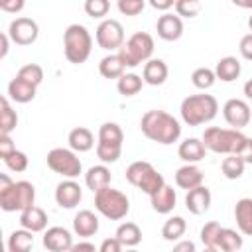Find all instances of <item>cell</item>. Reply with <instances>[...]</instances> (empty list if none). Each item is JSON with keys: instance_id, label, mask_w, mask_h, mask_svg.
Wrapping results in <instances>:
<instances>
[{"instance_id": "38", "label": "cell", "mask_w": 252, "mask_h": 252, "mask_svg": "<svg viewBox=\"0 0 252 252\" xmlns=\"http://www.w3.org/2000/svg\"><path fill=\"white\" fill-rule=\"evenodd\" d=\"M217 81V75H215V69H209V67H197L193 73H191V83L201 89V91H207L215 85Z\"/></svg>"}, {"instance_id": "55", "label": "cell", "mask_w": 252, "mask_h": 252, "mask_svg": "<svg viewBox=\"0 0 252 252\" xmlns=\"http://www.w3.org/2000/svg\"><path fill=\"white\" fill-rule=\"evenodd\" d=\"M248 28H250V32H252V16L248 18Z\"/></svg>"}, {"instance_id": "29", "label": "cell", "mask_w": 252, "mask_h": 252, "mask_svg": "<svg viewBox=\"0 0 252 252\" xmlns=\"http://www.w3.org/2000/svg\"><path fill=\"white\" fill-rule=\"evenodd\" d=\"M98 73L104 77V79H118L126 73V63L122 61L120 53H110V55H104L98 63Z\"/></svg>"}, {"instance_id": "18", "label": "cell", "mask_w": 252, "mask_h": 252, "mask_svg": "<svg viewBox=\"0 0 252 252\" xmlns=\"http://www.w3.org/2000/svg\"><path fill=\"white\" fill-rule=\"evenodd\" d=\"M35 93H37V85L30 83V81H26L18 75L8 83V98L18 102V104L32 102L35 98Z\"/></svg>"}, {"instance_id": "1", "label": "cell", "mask_w": 252, "mask_h": 252, "mask_svg": "<svg viewBox=\"0 0 252 252\" xmlns=\"http://www.w3.org/2000/svg\"><path fill=\"white\" fill-rule=\"evenodd\" d=\"M140 130L148 140L161 144V146H169V144L177 142L181 136L179 120L173 114H169L165 110H158V108L144 112V116L140 120Z\"/></svg>"}, {"instance_id": "32", "label": "cell", "mask_w": 252, "mask_h": 252, "mask_svg": "<svg viewBox=\"0 0 252 252\" xmlns=\"http://www.w3.org/2000/svg\"><path fill=\"white\" fill-rule=\"evenodd\" d=\"M33 234L28 228H18L8 236V250L10 252H28L33 246Z\"/></svg>"}, {"instance_id": "34", "label": "cell", "mask_w": 252, "mask_h": 252, "mask_svg": "<svg viewBox=\"0 0 252 252\" xmlns=\"http://www.w3.org/2000/svg\"><path fill=\"white\" fill-rule=\"evenodd\" d=\"M144 87V79L136 73H124L122 77L116 79V89L122 96H134L142 91Z\"/></svg>"}, {"instance_id": "14", "label": "cell", "mask_w": 252, "mask_h": 252, "mask_svg": "<svg viewBox=\"0 0 252 252\" xmlns=\"http://www.w3.org/2000/svg\"><path fill=\"white\" fill-rule=\"evenodd\" d=\"M83 199V189L75 179L65 177L55 187V203L61 209H75Z\"/></svg>"}, {"instance_id": "25", "label": "cell", "mask_w": 252, "mask_h": 252, "mask_svg": "<svg viewBox=\"0 0 252 252\" xmlns=\"http://www.w3.org/2000/svg\"><path fill=\"white\" fill-rule=\"evenodd\" d=\"M203 171L197 167V163H185L175 171V185L179 189H193L197 185H203Z\"/></svg>"}, {"instance_id": "27", "label": "cell", "mask_w": 252, "mask_h": 252, "mask_svg": "<svg viewBox=\"0 0 252 252\" xmlns=\"http://www.w3.org/2000/svg\"><path fill=\"white\" fill-rule=\"evenodd\" d=\"M67 142H69L71 150H75L77 154H85L94 148V134L85 126H77L69 132Z\"/></svg>"}, {"instance_id": "13", "label": "cell", "mask_w": 252, "mask_h": 252, "mask_svg": "<svg viewBox=\"0 0 252 252\" xmlns=\"http://www.w3.org/2000/svg\"><path fill=\"white\" fill-rule=\"evenodd\" d=\"M222 116H224V120H226V124L230 128H238V130L248 126L250 120H252L250 106L242 98H228L222 104Z\"/></svg>"}, {"instance_id": "49", "label": "cell", "mask_w": 252, "mask_h": 252, "mask_svg": "<svg viewBox=\"0 0 252 252\" xmlns=\"http://www.w3.org/2000/svg\"><path fill=\"white\" fill-rule=\"evenodd\" d=\"M148 4H150L154 10L167 12L169 8H173V6H175V0H148Z\"/></svg>"}, {"instance_id": "3", "label": "cell", "mask_w": 252, "mask_h": 252, "mask_svg": "<svg viewBox=\"0 0 252 252\" xmlns=\"http://www.w3.org/2000/svg\"><path fill=\"white\" fill-rule=\"evenodd\" d=\"M93 35L83 24H71L63 32V53L73 65H81L91 57Z\"/></svg>"}, {"instance_id": "44", "label": "cell", "mask_w": 252, "mask_h": 252, "mask_svg": "<svg viewBox=\"0 0 252 252\" xmlns=\"http://www.w3.org/2000/svg\"><path fill=\"white\" fill-rule=\"evenodd\" d=\"M26 6V0H0V10L6 14H20Z\"/></svg>"}, {"instance_id": "30", "label": "cell", "mask_w": 252, "mask_h": 252, "mask_svg": "<svg viewBox=\"0 0 252 252\" xmlns=\"http://www.w3.org/2000/svg\"><path fill=\"white\" fill-rule=\"evenodd\" d=\"M114 236L124 244V248H134V246H138L142 242V230H140V226L136 222H130V220L118 224Z\"/></svg>"}, {"instance_id": "39", "label": "cell", "mask_w": 252, "mask_h": 252, "mask_svg": "<svg viewBox=\"0 0 252 252\" xmlns=\"http://www.w3.org/2000/svg\"><path fill=\"white\" fill-rule=\"evenodd\" d=\"M2 161H4V165H6L10 171H14V173H22V171H26L28 165H30V158H28L26 152H22V150H14V152L8 154Z\"/></svg>"}, {"instance_id": "52", "label": "cell", "mask_w": 252, "mask_h": 252, "mask_svg": "<svg viewBox=\"0 0 252 252\" xmlns=\"http://www.w3.org/2000/svg\"><path fill=\"white\" fill-rule=\"evenodd\" d=\"M73 252H79V250H89V252H94V244L93 242H77V244H73V248H71Z\"/></svg>"}, {"instance_id": "23", "label": "cell", "mask_w": 252, "mask_h": 252, "mask_svg": "<svg viewBox=\"0 0 252 252\" xmlns=\"http://www.w3.org/2000/svg\"><path fill=\"white\" fill-rule=\"evenodd\" d=\"M177 156L179 159H183L185 163H199L201 159H205L207 156V146L203 140L199 138H187L179 144L177 148Z\"/></svg>"}, {"instance_id": "26", "label": "cell", "mask_w": 252, "mask_h": 252, "mask_svg": "<svg viewBox=\"0 0 252 252\" xmlns=\"http://www.w3.org/2000/svg\"><path fill=\"white\" fill-rule=\"evenodd\" d=\"M234 220L244 236H252V199L242 197L234 205Z\"/></svg>"}, {"instance_id": "5", "label": "cell", "mask_w": 252, "mask_h": 252, "mask_svg": "<svg viewBox=\"0 0 252 252\" xmlns=\"http://www.w3.org/2000/svg\"><path fill=\"white\" fill-rule=\"evenodd\" d=\"M207 146V150L215 152V154H238L242 144L246 142V136L238 130V128H219V126H211L203 132L201 138Z\"/></svg>"}, {"instance_id": "15", "label": "cell", "mask_w": 252, "mask_h": 252, "mask_svg": "<svg viewBox=\"0 0 252 252\" xmlns=\"http://www.w3.org/2000/svg\"><path fill=\"white\" fill-rule=\"evenodd\" d=\"M156 32L163 41H177L183 35V18L163 12L156 22Z\"/></svg>"}, {"instance_id": "48", "label": "cell", "mask_w": 252, "mask_h": 252, "mask_svg": "<svg viewBox=\"0 0 252 252\" xmlns=\"http://www.w3.org/2000/svg\"><path fill=\"white\" fill-rule=\"evenodd\" d=\"M238 156L244 159V163H246V165H252V138H248V136H246V142L242 144V148H240Z\"/></svg>"}, {"instance_id": "42", "label": "cell", "mask_w": 252, "mask_h": 252, "mask_svg": "<svg viewBox=\"0 0 252 252\" xmlns=\"http://www.w3.org/2000/svg\"><path fill=\"white\" fill-rule=\"evenodd\" d=\"M16 75L22 77V79H26V81H30V83H33V85H37V87H39L41 81H43V69H41V65H37V63L22 65Z\"/></svg>"}, {"instance_id": "17", "label": "cell", "mask_w": 252, "mask_h": 252, "mask_svg": "<svg viewBox=\"0 0 252 252\" xmlns=\"http://www.w3.org/2000/svg\"><path fill=\"white\" fill-rule=\"evenodd\" d=\"M211 201H213V195L205 185H197V187L189 189L187 195H185V207L191 215L207 213L209 207H211Z\"/></svg>"}, {"instance_id": "2", "label": "cell", "mask_w": 252, "mask_h": 252, "mask_svg": "<svg viewBox=\"0 0 252 252\" xmlns=\"http://www.w3.org/2000/svg\"><path fill=\"white\" fill-rule=\"evenodd\" d=\"M179 112H181V120L187 126H201L211 122L219 114V102L213 94L207 93L189 94L181 100Z\"/></svg>"}, {"instance_id": "16", "label": "cell", "mask_w": 252, "mask_h": 252, "mask_svg": "<svg viewBox=\"0 0 252 252\" xmlns=\"http://www.w3.org/2000/svg\"><path fill=\"white\" fill-rule=\"evenodd\" d=\"M43 246L51 252H67L73 248V236L65 226H49L43 230Z\"/></svg>"}, {"instance_id": "40", "label": "cell", "mask_w": 252, "mask_h": 252, "mask_svg": "<svg viewBox=\"0 0 252 252\" xmlns=\"http://www.w3.org/2000/svg\"><path fill=\"white\" fill-rule=\"evenodd\" d=\"M83 10L89 18H104L110 10V0H85Z\"/></svg>"}, {"instance_id": "24", "label": "cell", "mask_w": 252, "mask_h": 252, "mask_svg": "<svg viewBox=\"0 0 252 252\" xmlns=\"http://www.w3.org/2000/svg\"><path fill=\"white\" fill-rule=\"evenodd\" d=\"M110 181H112V173L108 169V163H102V161L98 165H91L87 169V173H85V185L93 193H96L98 189L110 185Z\"/></svg>"}, {"instance_id": "33", "label": "cell", "mask_w": 252, "mask_h": 252, "mask_svg": "<svg viewBox=\"0 0 252 252\" xmlns=\"http://www.w3.org/2000/svg\"><path fill=\"white\" fill-rule=\"evenodd\" d=\"M18 126V114L10 104L8 96L0 98V132L2 134H12Z\"/></svg>"}, {"instance_id": "6", "label": "cell", "mask_w": 252, "mask_h": 252, "mask_svg": "<svg viewBox=\"0 0 252 252\" xmlns=\"http://www.w3.org/2000/svg\"><path fill=\"white\" fill-rule=\"evenodd\" d=\"M94 209L108 220H122L130 213V199L110 185L94 193Z\"/></svg>"}, {"instance_id": "7", "label": "cell", "mask_w": 252, "mask_h": 252, "mask_svg": "<svg viewBox=\"0 0 252 252\" xmlns=\"http://www.w3.org/2000/svg\"><path fill=\"white\" fill-rule=\"evenodd\" d=\"M32 205H35L33 183L22 179V181H12L8 187L0 189V209L2 211L16 213V211H24Z\"/></svg>"}, {"instance_id": "47", "label": "cell", "mask_w": 252, "mask_h": 252, "mask_svg": "<svg viewBox=\"0 0 252 252\" xmlns=\"http://www.w3.org/2000/svg\"><path fill=\"white\" fill-rule=\"evenodd\" d=\"M16 150V144L12 142V138H10V134H2L0 136V158L4 159L8 154H12Z\"/></svg>"}, {"instance_id": "51", "label": "cell", "mask_w": 252, "mask_h": 252, "mask_svg": "<svg viewBox=\"0 0 252 252\" xmlns=\"http://www.w3.org/2000/svg\"><path fill=\"white\" fill-rule=\"evenodd\" d=\"M0 41H2V49H0V59H4V57L8 55V49H10L8 45H10V41H12V39H10V35H8V32L0 35Z\"/></svg>"}, {"instance_id": "46", "label": "cell", "mask_w": 252, "mask_h": 252, "mask_svg": "<svg viewBox=\"0 0 252 252\" xmlns=\"http://www.w3.org/2000/svg\"><path fill=\"white\" fill-rule=\"evenodd\" d=\"M122 248H124V244H122L116 236H112V238H104V240L100 242V246H98L100 252H120Z\"/></svg>"}, {"instance_id": "37", "label": "cell", "mask_w": 252, "mask_h": 252, "mask_svg": "<svg viewBox=\"0 0 252 252\" xmlns=\"http://www.w3.org/2000/svg\"><path fill=\"white\" fill-rule=\"evenodd\" d=\"M220 228H222V226H220L217 220H209V222L203 224L199 236H201V242H203V246H205L207 250L217 252V240H219V232H220Z\"/></svg>"}, {"instance_id": "35", "label": "cell", "mask_w": 252, "mask_h": 252, "mask_svg": "<svg viewBox=\"0 0 252 252\" xmlns=\"http://www.w3.org/2000/svg\"><path fill=\"white\" fill-rule=\"evenodd\" d=\"M187 230V222L183 217H169L161 226V236L167 242H177Z\"/></svg>"}, {"instance_id": "20", "label": "cell", "mask_w": 252, "mask_h": 252, "mask_svg": "<svg viewBox=\"0 0 252 252\" xmlns=\"http://www.w3.org/2000/svg\"><path fill=\"white\" fill-rule=\"evenodd\" d=\"M47 220H49L47 213L37 205H32V207L20 211V226H24L32 232H43L47 228Z\"/></svg>"}, {"instance_id": "28", "label": "cell", "mask_w": 252, "mask_h": 252, "mask_svg": "<svg viewBox=\"0 0 252 252\" xmlns=\"http://www.w3.org/2000/svg\"><path fill=\"white\" fill-rule=\"evenodd\" d=\"M240 73H242V65H240V61H238L236 57H232V55L220 57V59L217 61V65H215V75H217V79H220V81H224V83L236 81V79L240 77Z\"/></svg>"}, {"instance_id": "9", "label": "cell", "mask_w": 252, "mask_h": 252, "mask_svg": "<svg viewBox=\"0 0 252 252\" xmlns=\"http://www.w3.org/2000/svg\"><path fill=\"white\" fill-rule=\"evenodd\" d=\"M122 61L126 63V67H138L142 63H146L148 59H152L154 53V37L148 32H136L132 33L122 47L118 49Z\"/></svg>"}, {"instance_id": "53", "label": "cell", "mask_w": 252, "mask_h": 252, "mask_svg": "<svg viewBox=\"0 0 252 252\" xmlns=\"http://www.w3.org/2000/svg\"><path fill=\"white\" fill-rule=\"evenodd\" d=\"M242 91H244V96H246L248 100H252V79H248V81L244 83Z\"/></svg>"}, {"instance_id": "31", "label": "cell", "mask_w": 252, "mask_h": 252, "mask_svg": "<svg viewBox=\"0 0 252 252\" xmlns=\"http://www.w3.org/2000/svg\"><path fill=\"white\" fill-rule=\"evenodd\" d=\"M244 244V238H242V232L240 230H234V228H220L219 232V240H217V250H222V252H236L240 250Z\"/></svg>"}, {"instance_id": "45", "label": "cell", "mask_w": 252, "mask_h": 252, "mask_svg": "<svg viewBox=\"0 0 252 252\" xmlns=\"http://www.w3.org/2000/svg\"><path fill=\"white\" fill-rule=\"evenodd\" d=\"M238 51H240V55H242L246 61H252V32L240 37Z\"/></svg>"}, {"instance_id": "12", "label": "cell", "mask_w": 252, "mask_h": 252, "mask_svg": "<svg viewBox=\"0 0 252 252\" xmlns=\"http://www.w3.org/2000/svg\"><path fill=\"white\" fill-rule=\"evenodd\" d=\"M8 35H10V39L16 45L26 47V45H32V43L37 41V37H39V26H37L35 20L26 18V16H20V18H16V20L10 22Z\"/></svg>"}, {"instance_id": "19", "label": "cell", "mask_w": 252, "mask_h": 252, "mask_svg": "<svg viewBox=\"0 0 252 252\" xmlns=\"http://www.w3.org/2000/svg\"><path fill=\"white\" fill-rule=\"evenodd\" d=\"M98 226H100L98 217H96L93 211H89V209H81V211L73 217V232H75L77 236H81V238H91V236H94V234L98 232Z\"/></svg>"}, {"instance_id": "8", "label": "cell", "mask_w": 252, "mask_h": 252, "mask_svg": "<svg viewBox=\"0 0 252 252\" xmlns=\"http://www.w3.org/2000/svg\"><path fill=\"white\" fill-rule=\"evenodd\" d=\"M126 181H128L130 185H134L136 189L144 191L146 195H152V193H156L161 185H165L163 175H161L150 161H144V159L132 161V163L126 167Z\"/></svg>"}, {"instance_id": "54", "label": "cell", "mask_w": 252, "mask_h": 252, "mask_svg": "<svg viewBox=\"0 0 252 252\" xmlns=\"http://www.w3.org/2000/svg\"><path fill=\"white\" fill-rule=\"evenodd\" d=\"M234 6L238 8H246V10H252V0H230Z\"/></svg>"}, {"instance_id": "22", "label": "cell", "mask_w": 252, "mask_h": 252, "mask_svg": "<svg viewBox=\"0 0 252 252\" xmlns=\"http://www.w3.org/2000/svg\"><path fill=\"white\" fill-rule=\"evenodd\" d=\"M167 75H169V69H167V63L163 59H148L144 63V71H142V79L146 85H152V87H159L167 81Z\"/></svg>"}, {"instance_id": "36", "label": "cell", "mask_w": 252, "mask_h": 252, "mask_svg": "<svg viewBox=\"0 0 252 252\" xmlns=\"http://www.w3.org/2000/svg\"><path fill=\"white\" fill-rule=\"evenodd\" d=\"M244 167H246V163L238 154H228L220 161V171L226 179H240L244 173Z\"/></svg>"}, {"instance_id": "4", "label": "cell", "mask_w": 252, "mask_h": 252, "mask_svg": "<svg viewBox=\"0 0 252 252\" xmlns=\"http://www.w3.org/2000/svg\"><path fill=\"white\" fill-rule=\"evenodd\" d=\"M124 132L116 122H102L96 136V158L102 163H116L122 156Z\"/></svg>"}, {"instance_id": "50", "label": "cell", "mask_w": 252, "mask_h": 252, "mask_svg": "<svg viewBox=\"0 0 252 252\" xmlns=\"http://www.w3.org/2000/svg\"><path fill=\"white\" fill-rule=\"evenodd\" d=\"M173 250L175 252H195V244L191 240H181V242L173 244Z\"/></svg>"}, {"instance_id": "41", "label": "cell", "mask_w": 252, "mask_h": 252, "mask_svg": "<svg viewBox=\"0 0 252 252\" xmlns=\"http://www.w3.org/2000/svg\"><path fill=\"white\" fill-rule=\"evenodd\" d=\"M175 14L181 18H197L201 12V0H175Z\"/></svg>"}, {"instance_id": "21", "label": "cell", "mask_w": 252, "mask_h": 252, "mask_svg": "<svg viewBox=\"0 0 252 252\" xmlns=\"http://www.w3.org/2000/svg\"><path fill=\"white\" fill-rule=\"evenodd\" d=\"M150 203H152V209L159 215H167L175 209V203H177V193L171 185H161L156 193L150 195Z\"/></svg>"}, {"instance_id": "43", "label": "cell", "mask_w": 252, "mask_h": 252, "mask_svg": "<svg viewBox=\"0 0 252 252\" xmlns=\"http://www.w3.org/2000/svg\"><path fill=\"white\" fill-rule=\"evenodd\" d=\"M146 2L148 0H116L118 10L124 16H138V14H142Z\"/></svg>"}, {"instance_id": "10", "label": "cell", "mask_w": 252, "mask_h": 252, "mask_svg": "<svg viewBox=\"0 0 252 252\" xmlns=\"http://www.w3.org/2000/svg\"><path fill=\"white\" fill-rule=\"evenodd\" d=\"M47 167L61 175V177H69V179H77L83 173V163L77 156L75 150L71 148H53L47 152Z\"/></svg>"}, {"instance_id": "11", "label": "cell", "mask_w": 252, "mask_h": 252, "mask_svg": "<svg viewBox=\"0 0 252 252\" xmlns=\"http://www.w3.org/2000/svg\"><path fill=\"white\" fill-rule=\"evenodd\" d=\"M94 39H96V45L104 51H118L122 47V43L126 41L124 39V28L118 20H102L94 32Z\"/></svg>"}]
</instances>
